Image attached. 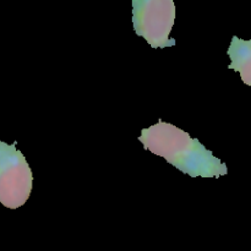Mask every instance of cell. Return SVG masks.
Wrapping results in <instances>:
<instances>
[{
  "label": "cell",
  "instance_id": "3957f363",
  "mask_svg": "<svg viewBox=\"0 0 251 251\" xmlns=\"http://www.w3.org/2000/svg\"><path fill=\"white\" fill-rule=\"evenodd\" d=\"M174 21L173 0H132L135 33L146 39L152 48H167L176 44V39L169 37Z\"/></svg>",
  "mask_w": 251,
  "mask_h": 251
},
{
  "label": "cell",
  "instance_id": "7a4b0ae2",
  "mask_svg": "<svg viewBox=\"0 0 251 251\" xmlns=\"http://www.w3.org/2000/svg\"><path fill=\"white\" fill-rule=\"evenodd\" d=\"M33 174L16 144L0 139V203L10 210L21 207L31 196Z\"/></svg>",
  "mask_w": 251,
  "mask_h": 251
},
{
  "label": "cell",
  "instance_id": "277c9868",
  "mask_svg": "<svg viewBox=\"0 0 251 251\" xmlns=\"http://www.w3.org/2000/svg\"><path fill=\"white\" fill-rule=\"evenodd\" d=\"M232 63L229 69L238 71L240 74L242 81L245 85L251 86V41L242 39L234 36L232 38L229 49H228Z\"/></svg>",
  "mask_w": 251,
  "mask_h": 251
},
{
  "label": "cell",
  "instance_id": "6da1fadb",
  "mask_svg": "<svg viewBox=\"0 0 251 251\" xmlns=\"http://www.w3.org/2000/svg\"><path fill=\"white\" fill-rule=\"evenodd\" d=\"M139 141L145 150L164 158L191 178H220L228 174L226 163L215 157L212 151L171 123L159 120L142 129Z\"/></svg>",
  "mask_w": 251,
  "mask_h": 251
}]
</instances>
